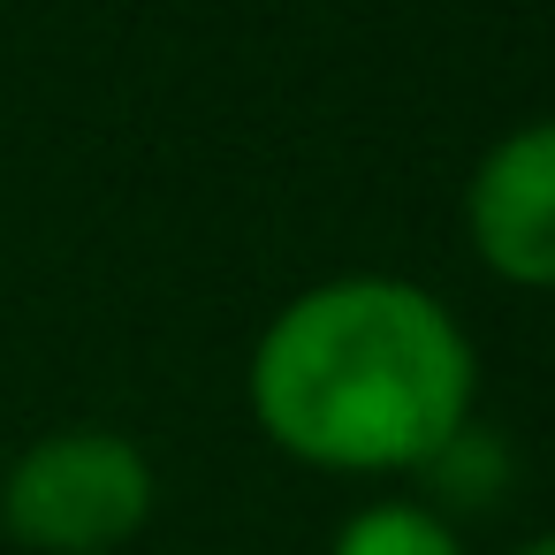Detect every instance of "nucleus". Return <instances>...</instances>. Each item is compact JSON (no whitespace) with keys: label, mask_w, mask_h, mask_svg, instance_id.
Returning a JSON list of instances; mask_svg holds the SVG:
<instances>
[{"label":"nucleus","mask_w":555,"mask_h":555,"mask_svg":"<svg viewBox=\"0 0 555 555\" xmlns=\"http://www.w3.org/2000/svg\"><path fill=\"white\" fill-rule=\"evenodd\" d=\"M517 555H555V532H540V540H525Z\"/></svg>","instance_id":"obj_5"},{"label":"nucleus","mask_w":555,"mask_h":555,"mask_svg":"<svg viewBox=\"0 0 555 555\" xmlns=\"http://www.w3.org/2000/svg\"><path fill=\"white\" fill-rule=\"evenodd\" d=\"M472 343L418 282L305 289L251 350V418L320 472H418L472 418Z\"/></svg>","instance_id":"obj_1"},{"label":"nucleus","mask_w":555,"mask_h":555,"mask_svg":"<svg viewBox=\"0 0 555 555\" xmlns=\"http://www.w3.org/2000/svg\"><path fill=\"white\" fill-rule=\"evenodd\" d=\"M327 555H464V547H456V532L434 509H418V502H373V509H358L335 532Z\"/></svg>","instance_id":"obj_4"},{"label":"nucleus","mask_w":555,"mask_h":555,"mask_svg":"<svg viewBox=\"0 0 555 555\" xmlns=\"http://www.w3.org/2000/svg\"><path fill=\"white\" fill-rule=\"evenodd\" d=\"M479 259L517 289H555V122L509 130L464 191Z\"/></svg>","instance_id":"obj_3"},{"label":"nucleus","mask_w":555,"mask_h":555,"mask_svg":"<svg viewBox=\"0 0 555 555\" xmlns=\"http://www.w3.org/2000/svg\"><path fill=\"white\" fill-rule=\"evenodd\" d=\"M153 517V464L130 434L69 426L0 464V525L39 555H115Z\"/></svg>","instance_id":"obj_2"}]
</instances>
